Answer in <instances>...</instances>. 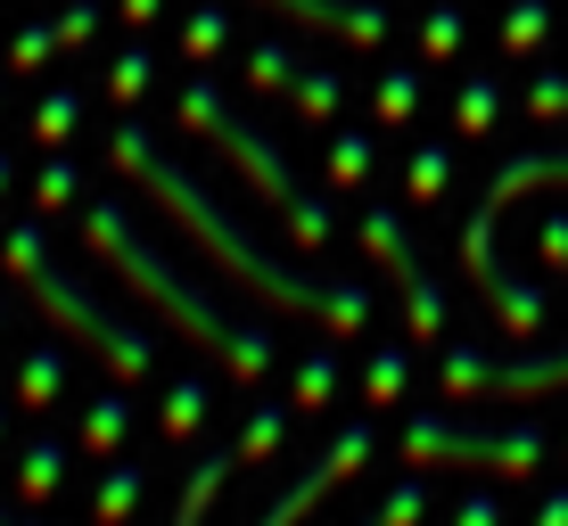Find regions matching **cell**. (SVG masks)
<instances>
[{
    "label": "cell",
    "instance_id": "cell-1",
    "mask_svg": "<svg viewBox=\"0 0 568 526\" xmlns=\"http://www.w3.org/2000/svg\"><path fill=\"white\" fill-rule=\"evenodd\" d=\"M108 157H115V173H132L141 189H156V198H165V214H173V223H182L190 239L206 247L214 264L231 271V280L264 288V297H272V305H288V313H313V321H329L338 338L371 329V297H363V288H346V280H305V271L272 264L264 247H247L240 230H231V214L214 206V198H206L199 182H190L182 165H165V157H156V141H149L141 124H124V132H115V141H108Z\"/></svg>",
    "mask_w": 568,
    "mask_h": 526
},
{
    "label": "cell",
    "instance_id": "cell-2",
    "mask_svg": "<svg viewBox=\"0 0 568 526\" xmlns=\"http://www.w3.org/2000/svg\"><path fill=\"white\" fill-rule=\"evenodd\" d=\"M83 230H91V247H100V256L115 264V280L141 288V297H156L173 321L190 329V338L206 345V354H223L231 379H264V370H272V329H264V321H231L223 305H206L199 288H190L182 271H173V264L141 239V230H132V214L115 206V198L91 206V214H83Z\"/></svg>",
    "mask_w": 568,
    "mask_h": 526
},
{
    "label": "cell",
    "instance_id": "cell-3",
    "mask_svg": "<svg viewBox=\"0 0 568 526\" xmlns=\"http://www.w3.org/2000/svg\"><path fill=\"white\" fill-rule=\"evenodd\" d=\"M9 271L33 288V297H42V313H50L58 329H67V338H83L91 354H100V362L115 370V379H124V386H132V379H149L156 345H149L132 321L100 313V305H91L74 280H58V271H50V247H42V230H33V223H17V230H9Z\"/></svg>",
    "mask_w": 568,
    "mask_h": 526
},
{
    "label": "cell",
    "instance_id": "cell-4",
    "mask_svg": "<svg viewBox=\"0 0 568 526\" xmlns=\"http://www.w3.org/2000/svg\"><path fill=\"white\" fill-rule=\"evenodd\" d=\"M173 115H182V124H190V132H206V141H214V148H223V157H231V165H240V173H247V182H256V189H264V206H281V214H288V230H297V239H305V247H322V239H329V206H313V198H305V189H297V182H288V165H281V148H272V141H264V132H247V124H240V115H231L223 100H214V91H206V83H182V100H173Z\"/></svg>",
    "mask_w": 568,
    "mask_h": 526
},
{
    "label": "cell",
    "instance_id": "cell-5",
    "mask_svg": "<svg viewBox=\"0 0 568 526\" xmlns=\"http://www.w3.org/2000/svg\"><path fill=\"white\" fill-rule=\"evenodd\" d=\"M536 182H568V157L552 148V157H511L495 173V189H486V206L469 214V230H462V271L486 288V297L503 305V321H511V338H536V321H544V297L536 288H511L495 271V223H503V206L519 198V189H536Z\"/></svg>",
    "mask_w": 568,
    "mask_h": 526
},
{
    "label": "cell",
    "instance_id": "cell-6",
    "mask_svg": "<svg viewBox=\"0 0 568 526\" xmlns=\"http://www.w3.org/2000/svg\"><path fill=\"white\" fill-rule=\"evenodd\" d=\"M544 453L536 427H503V436H486V427H445V420H413L404 427V461H420V470H437V461H454V470H503V477H527Z\"/></svg>",
    "mask_w": 568,
    "mask_h": 526
},
{
    "label": "cell",
    "instance_id": "cell-7",
    "mask_svg": "<svg viewBox=\"0 0 568 526\" xmlns=\"http://www.w3.org/2000/svg\"><path fill=\"white\" fill-rule=\"evenodd\" d=\"M363 247L387 264V280L404 288V321H413V338L428 345V338L445 329V305H437V288L420 280V264H413V239H404V223H396L387 206H371V214H363Z\"/></svg>",
    "mask_w": 568,
    "mask_h": 526
},
{
    "label": "cell",
    "instance_id": "cell-8",
    "mask_svg": "<svg viewBox=\"0 0 568 526\" xmlns=\"http://www.w3.org/2000/svg\"><path fill=\"white\" fill-rule=\"evenodd\" d=\"M371 444H379V436H371V420H355V427H338V444H329V453H322V461H313V470H305L297 485H288V494H281V502H272V510H264L256 526H297L305 510H322V502H329V494H338V485H346V477H355V470H363V461H371Z\"/></svg>",
    "mask_w": 568,
    "mask_h": 526
},
{
    "label": "cell",
    "instance_id": "cell-9",
    "mask_svg": "<svg viewBox=\"0 0 568 526\" xmlns=\"http://www.w3.org/2000/svg\"><path fill=\"white\" fill-rule=\"evenodd\" d=\"M264 9H288L305 25L346 33V42H387V0H264Z\"/></svg>",
    "mask_w": 568,
    "mask_h": 526
},
{
    "label": "cell",
    "instance_id": "cell-10",
    "mask_svg": "<svg viewBox=\"0 0 568 526\" xmlns=\"http://www.w3.org/2000/svg\"><path fill=\"white\" fill-rule=\"evenodd\" d=\"M231 470H240V453H206L199 477H190V494H182V510H173V526H206V510H214V494H223ZM0 526H33V518H9V510H0Z\"/></svg>",
    "mask_w": 568,
    "mask_h": 526
},
{
    "label": "cell",
    "instance_id": "cell-11",
    "mask_svg": "<svg viewBox=\"0 0 568 526\" xmlns=\"http://www.w3.org/2000/svg\"><path fill=\"white\" fill-rule=\"evenodd\" d=\"M58 395H67V354H58V345H33L26 370H17V403H26V412H50Z\"/></svg>",
    "mask_w": 568,
    "mask_h": 526
},
{
    "label": "cell",
    "instance_id": "cell-12",
    "mask_svg": "<svg viewBox=\"0 0 568 526\" xmlns=\"http://www.w3.org/2000/svg\"><path fill=\"white\" fill-rule=\"evenodd\" d=\"M58 477H67V444H58V436H33L26 453H17V494H26V502H50Z\"/></svg>",
    "mask_w": 568,
    "mask_h": 526
},
{
    "label": "cell",
    "instance_id": "cell-13",
    "mask_svg": "<svg viewBox=\"0 0 568 526\" xmlns=\"http://www.w3.org/2000/svg\"><path fill=\"white\" fill-rule=\"evenodd\" d=\"M132 436V395L115 386V395H91V420H83V444L91 453H115V444Z\"/></svg>",
    "mask_w": 568,
    "mask_h": 526
},
{
    "label": "cell",
    "instance_id": "cell-14",
    "mask_svg": "<svg viewBox=\"0 0 568 526\" xmlns=\"http://www.w3.org/2000/svg\"><path fill=\"white\" fill-rule=\"evenodd\" d=\"M132 510H141V470H108L91 494V526H132Z\"/></svg>",
    "mask_w": 568,
    "mask_h": 526
},
{
    "label": "cell",
    "instance_id": "cell-15",
    "mask_svg": "<svg viewBox=\"0 0 568 526\" xmlns=\"http://www.w3.org/2000/svg\"><path fill=\"white\" fill-rule=\"evenodd\" d=\"M288 100H297V107L313 115V124H329V115L346 107V83H338V74H329V66H297V83H288Z\"/></svg>",
    "mask_w": 568,
    "mask_h": 526
},
{
    "label": "cell",
    "instance_id": "cell-16",
    "mask_svg": "<svg viewBox=\"0 0 568 526\" xmlns=\"http://www.w3.org/2000/svg\"><path fill=\"white\" fill-rule=\"evenodd\" d=\"M74 124H83V91H50V100L33 107V141H42V148H67Z\"/></svg>",
    "mask_w": 568,
    "mask_h": 526
},
{
    "label": "cell",
    "instance_id": "cell-17",
    "mask_svg": "<svg viewBox=\"0 0 568 526\" xmlns=\"http://www.w3.org/2000/svg\"><path fill=\"white\" fill-rule=\"evenodd\" d=\"M206 412H214V386H206V379H182V386L165 395V436H199Z\"/></svg>",
    "mask_w": 568,
    "mask_h": 526
},
{
    "label": "cell",
    "instance_id": "cell-18",
    "mask_svg": "<svg viewBox=\"0 0 568 526\" xmlns=\"http://www.w3.org/2000/svg\"><path fill=\"white\" fill-rule=\"evenodd\" d=\"M223 33H231L223 0H206V9H190V17H182V58H190V66H199V58H214V50H223Z\"/></svg>",
    "mask_w": 568,
    "mask_h": 526
},
{
    "label": "cell",
    "instance_id": "cell-19",
    "mask_svg": "<svg viewBox=\"0 0 568 526\" xmlns=\"http://www.w3.org/2000/svg\"><path fill=\"white\" fill-rule=\"evenodd\" d=\"M281 427H288V412H281V403H256V420L240 427V444H231V453H240L247 470H264V453L281 444Z\"/></svg>",
    "mask_w": 568,
    "mask_h": 526
},
{
    "label": "cell",
    "instance_id": "cell-20",
    "mask_svg": "<svg viewBox=\"0 0 568 526\" xmlns=\"http://www.w3.org/2000/svg\"><path fill=\"white\" fill-rule=\"evenodd\" d=\"M322 403H338V362H329V354H305V362H297V412H322Z\"/></svg>",
    "mask_w": 568,
    "mask_h": 526
},
{
    "label": "cell",
    "instance_id": "cell-21",
    "mask_svg": "<svg viewBox=\"0 0 568 526\" xmlns=\"http://www.w3.org/2000/svg\"><path fill=\"white\" fill-rule=\"evenodd\" d=\"M247 83H256V91H288V83H297V50L256 42V58H247Z\"/></svg>",
    "mask_w": 568,
    "mask_h": 526
},
{
    "label": "cell",
    "instance_id": "cell-22",
    "mask_svg": "<svg viewBox=\"0 0 568 526\" xmlns=\"http://www.w3.org/2000/svg\"><path fill=\"white\" fill-rule=\"evenodd\" d=\"M404 379H413V354H379V362L363 370V403H396Z\"/></svg>",
    "mask_w": 568,
    "mask_h": 526
},
{
    "label": "cell",
    "instance_id": "cell-23",
    "mask_svg": "<svg viewBox=\"0 0 568 526\" xmlns=\"http://www.w3.org/2000/svg\"><path fill=\"white\" fill-rule=\"evenodd\" d=\"M363 173H371V141H363V132H338V141H329V182L355 189Z\"/></svg>",
    "mask_w": 568,
    "mask_h": 526
},
{
    "label": "cell",
    "instance_id": "cell-24",
    "mask_svg": "<svg viewBox=\"0 0 568 526\" xmlns=\"http://www.w3.org/2000/svg\"><path fill=\"white\" fill-rule=\"evenodd\" d=\"M420 510H428V485H420V477H404V485H396V494H387V502H379V510H371V518H363V526H413Z\"/></svg>",
    "mask_w": 568,
    "mask_h": 526
},
{
    "label": "cell",
    "instance_id": "cell-25",
    "mask_svg": "<svg viewBox=\"0 0 568 526\" xmlns=\"http://www.w3.org/2000/svg\"><path fill=\"white\" fill-rule=\"evenodd\" d=\"M149 74H156V66H149V50H124V58L108 66V100H124V107H132V100L149 91Z\"/></svg>",
    "mask_w": 568,
    "mask_h": 526
},
{
    "label": "cell",
    "instance_id": "cell-26",
    "mask_svg": "<svg viewBox=\"0 0 568 526\" xmlns=\"http://www.w3.org/2000/svg\"><path fill=\"white\" fill-rule=\"evenodd\" d=\"M413 107H420V74H413V66H396V74L379 83V124H404Z\"/></svg>",
    "mask_w": 568,
    "mask_h": 526
},
{
    "label": "cell",
    "instance_id": "cell-27",
    "mask_svg": "<svg viewBox=\"0 0 568 526\" xmlns=\"http://www.w3.org/2000/svg\"><path fill=\"white\" fill-rule=\"evenodd\" d=\"M74 189H83V173H74L67 157H58V165H42V182H33V206H50V214H58V206L74 198Z\"/></svg>",
    "mask_w": 568,
    "mask_h": 526
},
{
    "label": "cell",
    "instance_id": "cell-28",
    "mask_svg": "<svg viewBox=\"0 0 568 526\" xmlns=\"http://www.w3.org/2000/svg\"><path fill=\"white\" fill-rule=\"evenodd\" d=\"M91 33H100V0H74V9L58 17V50H83Z\"/></svg>",
    "mask_w": 568,
    "mask_h": 526
},
{
    "label": "cell",
    "instance_id": "cell-29",
    "mask_svg": "<svg viewBox=\"0 0 568 526\" xmlns=\"http://www.w3.org/2000/svg\"><path fill=\"white\" fill-rule=\"evenodd\" d=\"M420 50H428V58H445V50H462V9H454V0H445V9H437V17H428V33H420Z\"/></svg>",
    "mask_w": 568,
    "mask_h": 526
},
{
    "label": "cell",
    "instance_id": "cell-30",
    "mask_svg": "<svg viewBox=\"0 0 568 526\" xmlns=\"http://www.w3.org/2000/svg\"><path fill=\"white\" fill-rule=\"evenodd\" d=\"M503 42L527 50V42H544V0H519L511 17H503Z\"/></svg>",
    "mask_w": 568,
    "mask_h": 526
},
{
    "label": "cell",
    "instance_id": "cell-31",
    "mask_svg": "<svg viewBox=\"0 0 568 526\" xmlns=\"http://www.w3.org/2000/svg\"><path fill=\"white\" fill-rule=\"evenodd\" d=\"M50 50H58V25H26V33L9 42V66H42Z\"/></svg>",
    "mask_w": 568,
    "mask_h": 526
},
{
    "label": "cell",
    "instance_id": "cell-32",
    "mask_svg": "<svg viewBox=\"0 0 568 526\" xmlns=\"http://www.w3.org/2000/svg\"><path fill=\"white\" fill-rule=\"evenodd\" d=\"M445 173H454V157H445V148H420V157H413V198H437Z\"/></svg>",
    "mask_w": 568,
    "mask_h": 526
},
{
    "label": "cell",
    "instance_id": "cell-33",
    "mask_svg": "<svg viewBox=\"0 0 568 526\" xmlns=\"http://www.w3.org/2000/svg\"><path fill=\"white\" fill-rule=\"evenodd\" d=\"M495 124V83H469L462 91V132H486Z\"/></svg>",
    "mask_w": 568,
    "mask_h": 526
},
{
    "label": "cell",
    "instance_id": "cell-34",
    "mask_svg": "<svg viewBox=\"0 0 568 526\" xmlns=\"http://www.w3.org/2000/svg\"><path fill=\"white\" fill-rule=\"evenodd\" d=\"M527 107L536 115H568V74H544V83L527 91Z\"/></svg>",
    "mask_w": 568,
    "mask_h": 526
},
{
    "label": "cell",
    "instance_id": "cell-35",
    "mask_svg": "<svg viewBox=\"0 0 568 526\" xmlns=\"http://www.w3.org/2000/svg\"><path fill=\"white\" fill-rule=\"evenodd\" d=\"M462 526H503V510H495V502L478 494V502H462Z\"/></svg>",
    "mask_w": 568,
    "mask_h": 526
},
{
    "label": "cell",
    "instance_id": "cell-36",
    "mask_svg": "<svg viewBox=\"0 0 568 526\" xmlns=\"http://www.w3.org/2000/svg\"><path fill=\"white\" fill-rule=\"evenodd\" d=\"M156 9H165V0H124V25H149Z\"/></svg>",
    "mask_w": 568,
    "mask_h": 526
},
{
    "label": "cell",
    "instance_id": "cell-37",
    "mask_svg": "<svg viewBox=\"0 0 568 526\" xmlns=\"http://www.w3.org/2000/svg\"><path fill=\"white\" fill-rule=\"evenodd\" d=\"M536 526H568V494H552V502H544V518Z\"/></svg>",
    "mask_w": 568,
    "mask_h": 526
},
{
    "label": "cell",
    "instance_id": "cell-38",
    "mask_svg": "<svg viewBox=\"0 0 568 526\" xmlns=\"http://www.w3.org/2000/svg\"><path fill=\"white\" fill-rule=\"evenodd\" d=\"M9 182H17V173H9V157H0V198H9Z\"/></svg>",
    "mask_w": 568,
    "mask_h": 526
},
{
    "label": "cell",
    "instance_id": "cell-39",
    "mask_svg": "<svg viewBox=\"0 0 568 526\" xmlns=\"http://www.w3.org/2000/svg\"><path fill=\"white\" fill-rule=\"evenodd\" d=\"M0 436H9V412H0Z\"/></svg>",
    "mask_w": 568,
    "mask_h": 526
}]
</instances>
